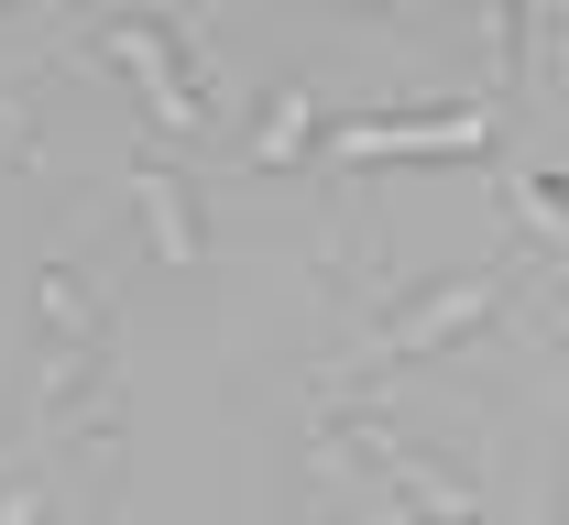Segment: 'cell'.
Wrapping results in <instances>:
<instances>
[{"instance_id":"cell-1","label":"cell","mask_w":569,"mask_h":525,"mask_svg":"<svg viewBox=\"0 0 569 525\" xmlns=\"http://www.w3.org/2000/svg\"><path fill=\"white\" fill-rule=\"evenodd\" d=\"M503 306V285L471 263V274H427L417 296H395L383 317H372V340L351 351V373H406V362H449L482 317Z\"/></svg>"},{"instance_id":"cell-2","label":"cell","mask_w":569,"mask_h":525,"mask_svg":"<svg viewBox=\"0 0 569 525\" xmlns=\"http://www.w3.org/2000/svg\"><path fill=\"white\" fill-rule=\"evenodd\" d=\"M471 164V153H493V110L482 99H449V110H340L329 121V164Z\"/></svg>"},{"instance_id":"cell-3","label":"cell","mask_w":569,"mask_h":525,"mask_svg":"<svg viewBox=\"0 0 569 525\" xmlns=\"http://www.w3.org/2000/svg\"><path fill=\"white\" fill-rule=\"evenodd\" d=\"M329 450L351 460V471H372L395 515H417V525H482V493H471V482H460L438 450L395 438V427H361V416H340V427H329Z\"/></svg>"},{"instance_id":"cell-4","label":"cell","mask_w":569,"mask_h":525,"mask_svg":"<svg viewBox=\"0 0 569 525\" xmlns=\"http://www.w3.org/2000/svg\"><path fill=\"white\" fill-rule=\"evenodd\" d=\"M99 55L132 77V99L164 121V132H209V88H198V55L164 11H110L99 22Z\"/></svg>"},{"instance_id":"cell-5","label":"cell","mask_w":569,"mask_h":525,"mask_svg":"<svg viewBox=\"0 0 569 525\" xmlns=\"http://www.w3.org/2000/svg\"><path fill=\"white\" fill-rule=\"evenodd\" d=\"M132 198H142V230H153V252L187 274V263H209V220H198V186L176 175V164H132Z\"/></svg>"},{"instance_id":"cell-6","label":"cell","mask_w":569,"mask_h":525,"mask_svg":"<svg viewBox=\"0 0 569 525\" xmlns=\"http://www.w3.org/2000/svg\"><path fill=\"white\" fill-rule=\"evenodd\" d=\"M307 143H318V88H296V77H284L274 99H263V132H252V164H263V175H284V164H296Z\"/></svg>"},{"instance_id":"cell-7","label":"cell","mask_w":569,"mask_h":525,"mask_svg":"<svg viewBox=\"0 0 569 525\" xmlns=\"http://www.w3.org/2000/svg\"><path fill=\"white\" fill-rule=\"evenodd\" d=\"M515 198H526V220L548 230V241H569V175H559V164H537V175H526Z\"/></svg>"},{"instance_id":"cell-8","label":"cell","mask_w":569,"mask_h":525,"mask_svg":"<svg viewBox=\"0 0 569 525\" xmlns=\"http://www.w3.org/2000/svg\"><path fill=\"white\" fill-rule=\"evenodd\" d=\"M0 525H44V493L33 482H0Z\"/></svg>"}]
</instances>
